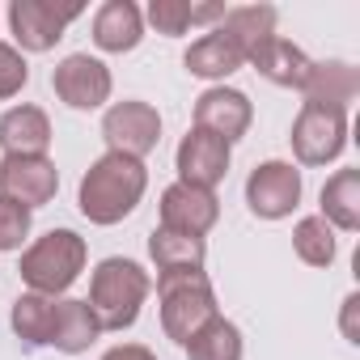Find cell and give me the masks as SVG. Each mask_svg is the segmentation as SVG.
I'll use <instances>...</instances> for the list:
<instances>
[{"label": "cell", "mask_w": 360, "mask_h": 360, "mask_svg": "<svg viewBox=\"0 0 360 360\" xmlns=\"http://www.w3.org/2000/svg\"><path fill=\"white\" fill-rule=\"evenodd\" d=\"M51 119L39 106H13L0 115V148L5 157H47Z\"/></svg>", "instance_id": "5bb4252c"}, {"label": "cell", "mask_w": 360, "mask_h": 360, "mask_svg": "<svg viewBox=\"0 0 360 360\" xmlns=\"http://www.w3.org/2000/svg\"><path fill=\"white\" fill-rule=\"evenodd\" d=\"M98 335H102V326H98L89 301H77V297L56 301V322H51V343L47 347H56L64 356H81V352H89V343Z\"/></svg>", "instance_id": "ac0fdd59"}, {"label": "cell", "mask_w": 360, "mask_h": 360, "mask_svg": "<svg viewBox=\"0 0 360 360\" xmlns=\"http://www.w3.org/2000/svg\"><path fill=\"white\" fill-rule=\"evenodd\" d=\"M102 136H106V153H123V157L144 161L161 140V115H157V106L136 102V98L115 102L102 115Z\"/></svg>", "instance_id": "8992f818"}, {"label": "cell", "mask_w": 360, "mask_h": 360, "mask_svg": "<svg viewBox=\"0 0 360 360\" xmlns=\"http://www.w3.org/2000/svg\"><path fill=\"white\" fill-rule=\"evenodd\" d=\"M356 309H360V297L352 292V297L343 301V335H347V343H360V330H356Z\"/></svg>", "instance_id": "4dcf8cb0"}, {"label": "cell", "mask_w": 360, "mask_h": 360, "mask_svg": "<svg viewBox=\"0 0 360 360\" xmlns=\"http://www.w3.org/2000/svg\"><path fill=\"white\" fill-rule=\"evenodd\" d=\"M292 250L309 267H330L335 263V229L322 217H301L292 229Z\"/></svg>", "instance_id": "d4e9b609"}, {"label": "cell", "mask_w": 360, "mask_h": 360, "mask_svg": "<svg viewBox=\"0 0 360 360\" xmlns=\"http://www.w3.org/2000/svg\"><path fill=\"white\" fill-rule=\"evenodd\" d=\"M148 22L165 39L187 34L191 30V0H148Z\"/></svg>", "instance_id": "4316f807"}, {"label": "cell", "mask_w": 360, "mask_h": 360, "mask_svg": "<svg viewBox=\"0 0 360 360\" xmlns=\"http://www.w3.org/2000/svg\"><path fill=\"white\" fill-rule=\"evenodd\" d=\"M217 34H221V39H229V43L238 47V56L250 64V56H255L267 39H276V9H271V5H242V9H225V18H221Z\"/></svg>", "instance_id": "e0dca14e"}, {"label": "cell", "mask_w": 360, "mask_h": 360, "mask_svg": "<svg viewBox=\"0 0 360 360\" xmlns=\"http://www.w3.org/2000/svg\"><path fill=\"white\" fill-rule=\"evenodd\" d=\"M250 123H255V106H250V98L242 89L212 85V89H204L195 98V127L217 136V140H225L229 148L250 131Z\"/></svg>", "instance_id": "8fae6325"}, {"label": "cell", "mask_w": 360, "mask_h": 360, "mask_svg": "<svg viewBox=\"0 0 360 360\" xmlns=\"http://www.w3.org/2000/svg\"><path fill=\"white\" fill-rule=\"evenodd\" d=\"M144 39V13L131 5V0H106V5L94 13V43L98 51L123 56L136 51Z\"/></svg>", "instance_id": "9a60e30c"}, {"label": "cell", "mask_w": 360, "mask_h": 360, "mask_svg": "<svg viewBox=\"0 0 360 360\" xmlns=\"http://www.w3.org/2000/svg\"><path fill=\"white\" fill-rule=\"evenodd\" d=\"M225 18V5H195L191 0V26H212Z\"/></svg>", "instance_id": "f546056e"}, {"label": "cell", "mask_w": 360, "mask_h": 360, "mask_svg": "<svg viewBox=\"0 0 360 360\" xmlns=\"http://www.w3.org/2000/svg\"><path fill=\"white\" fill-rule=\"evenodd\" d=\"M157 301H161V330L174 343H191L217 314V292L204 271H157Z\"/></svg>", "instance_id": "3957f363"}, {"label": "cell", "mask_w": 360, "mask_h": 360, "mask_svg": "<svg viewBox=\"0 0 360 360\" xmlns=\"http://www.w3.org/2000/svg\"><path fill=\"white\" fill-rule=\"evenodd\" d=\"M288 140H292V153L301 165H326L347 148V110L301 102Z\"/></svg>", "instance_id": "5b68a950"}, {"label": "cell", "mask_w": 360, "mask_h": 360, "mask_svg": "<svg viewBox=\"0 0 360 360\" xmlns=\"http://www.w3.org/2000/svg\"><path fill=\"white\" fill-rule=\"evenodd\" d=\"M60 191V169L51 157H5L0 161V195L22 204V208H43Z\"/></svg>", "instance_id": "30bf717a"}, {"label": "cell", "mask_w": 360, "mask_h": 360, "mask_svg": "<svg viewBox=\"0 0 360 360\" xmlns=\"http://www.w3.org/2000/svg\"><path fill=\"white\" fill-rule=\"evenodd\" d=\"M318 200H322V221L330 229L356 233L360 229V169H335Z\"/></svg>", "instance_id": "ffe728a7"}, {"label": "cell", "mask_w": 360, "mask_h": 360, "mask_svg": "<svg viewBox=\"0 0 360 360\" xmlns=\"http://www.w3.org/2000/svg\"><path fill=\"white\" fill-rule=\"evenodd\" d=\"M148 187V169L136 157L123 153H102L77 187V208L89 225H119L123 217L136 212Z\"/></svg>", "instance_id": "6da1fadb"}, {"label": "cell", "mask_w": 360, "mask_h": 360, "mask_svg": "<svg viewBox=\"0 0 360 360\" xmlns=\"http://www.w3.org/2000/svg\"><path fill=\"white\" fill-rule=\"evenodd\" d=\"M77 18L81 5H51V0H13L9 5V30L22 51H51Z\"/></svg>", "instance_id": "ba28073f"}, {"label": "cell", "mask_w": 360, "mask_h": 360, "mask_svg": "<svg viewBox=\"0 0 360 360\" xmlns=\"http://www.w3.org/2000/svg\"><path fill=\"white\" fill-rule=\"evenodd\" d=\"M250 64H255V72L259 77H267L271 85H280V89H305V81H309V72H314V60L297 47V43H288V39H267L255 56H250Z\"/></svg>", "instance_id": "2e32d148"}, {"label": "cell", "mask_w": 360, "mask_h": 360, "mask_svg": "<svg viewBox=\"0 0 360 360\" xmlns=\"http://www.w3.org/2000/svg\"><path fill=\"white\" fill-rule=\"evenodd\" d=\"M187 360H242V330L229 318H212L187 343Z\"/></svg>", "instance_id": "cb8c5ba5"}, {"label": "cell", "mask_w": 360, "mask_h": 360, "mask_svg": "<svg viewBox=\"0 0 360 360\" xmlns=\"http://www.w3.org/2000/svg\"><path fill=\"white\" fill-rule=\"evenodd\" d=\"M51 322H56V297L43 292H22L13 301V335L22 339V347H47L51 343Z\"/></svg>", "instance_id": "603a6c76"}, {"label": "cell", "mask_w": 360, "mask_h": 360, "mask_svg": "<svg viewBox=\"0 0 360 360\" xmlns=\"http://www.w3.org/2000/svg\"><path fill=\"white\" fill-rule=\"evenodd\" d=\"M30 81V68H26V56L13 47V43H0V98H13L22 94Z\"/></svg>", "instance_id": "83f0119b"}, {"label": "cell", "mask_w": 360, "mask_h": 360, "mask_svg": "<svg viewBox=\"0 0 360 360\" xmlns=\"http://www.w3.org/2000/svg\"><path fill=\"white\" fill-rule=\"evenodd\" d=\"M148 259L157 263V271H204L208 246H204V238H187V233L157 225L148 233Z\"/></svg>", "instance_id": "7402d4cb"}, {"label": "cell", "mask_w": 360, "mask_h": 360, "mask_svg": "<svg viewBox=\"0 0 360 360\" xmlns=\"http://www.w3.org/2000/svg\"><path fill=\"white\" fill-rule=\"evenodd\" d=\"M301 94H305V102L347 110L356 102V94H360V77L343 60H322V64H314V72H309V81H305Z\"/></svg>", "instance_id": "d6986e66"}, {"label": "cell", "mask_w": 360, "mask_h": 360, "mask_svg": "<svg viewBox=\"0 0 360 360\" xmlns=\"http://www.w3.org/2000/svg\"><path fill=\"white\" fill-rule=\"evenodd\" d=\"M85 238L72 233V229H51L43 233L26 255H22V280L30 292H43V297H60L77 284V276L85 271Z\"/></svg>", "instance_id": "277c9868"}, {"label": "cell", "mask_w": 360, "mask_h": 360, "mask_svg": "<svg viewBox=\"0 0 360 360\" xmlns=\"http://www.w3.org/2000/svg\"><path fill=\"white\" fill-rule=\"evenodd\" d=\"M153 292L148 271L136 259H102L89 280V309L102 330H127L140 318L144 297Z\"/></svg>", "instance_id": "7a4b0ae2"}, {"label": "cell", "mask_w": 360, "mask_h": 360, "mask_svg": "<svg viewBox=\"0 0 360 360\" xmlns=\"http://www.w3.org/2000/svg\"><path fill=\"white\" fill-rule=\"evenodd\" d=\"M301 204V169L288 161H263L246 178V208L259 221H284Z\"/></svg>", "instance_id": "9c48e42d"}, {"label": "cell", "mask_w": 360, "mask_h": 360, "mask_svg": "<svg viewBox=\"0 0 360 360\" xmlns=\"http://www.w3.org/2000/svg\"><path fill=\"white\" fill-rule=\"evenodd\" d=\"M102 360H157V352L144 347V343H119V347H110Z\"/></svg>", "instance_id": "f1b7e54d"}, {"label": "cell", "mask_w": 360, "mask_h": 360, "mask_svg": "<svg viewBox=\"0 0 360 360\" xmlns=\"http://www.w3.org/2000/svg\"><path fill=\"white\" fill-rule=\"evenodd\" d=\"M30 221H34L30 208H22V204L0 195V255L22 250V242L30 238Z\"/></svg>", "instance_id": "484cf974"}, {"label": "cell", "mask_w": 360, "mask_h": 360, "mask_svg": "<svg viewBox=\"0 0 360 360\" xmlns=\"http://www.w3.org/2000/svg\"><path fill=\"white\" fill-rule=\"evenodd\" d=\"M51 89H56V98H60L64 106H72V110H98V106L110 102L115 81H110V68H106L102 60H94L89 51H77V56H64V60L56 64Z\"/></svg>", "instance_id": "52a82bcc"}, {"label": "cell", "mask_w": 360, "mask_h": 360, "mask_svg": "<svg viewBox=\"0 0 360 360\" xmlns=\"http://www.w3.org/2000/svg\"><path fill=\"white\" fill-rule=\"evenodd\" d=\"M174 165H178V183L212 191L229 174V144L200 131V127H191L183 136V144H178V153H174Z\"/></svg>", "instance_id": "4fadbf2b"}, {"label": "cell", "mask_w": 360, "mask_h": 360, "mask_svg": "<svg viewBox=\"0 0 360 360\" xmlns=\"http://www.w3.org/2000/svg\"><path fill=\"white\" fill-rule=\"evenodd\" d=\"M217 221H221L217 191L187 187V183H174V187L161 191V229L187 233V238H204Z\"/></svg>", "instance_id": "7c38bea8"}, {"label": "cell", "mask_w": 360, "mask_h": 360, "mask_svg": "<svg viewBox=\"0 0 360 360\" xmlns=\"http://www.w3.org/2000/svg\"><path fill=\"white\" fill-rule=\"evenodd\" d=\"M183 68H187L191 77H200V81H225V77H233L238 68H246V60L238 56V47H233L229 39H221V34L212 30V34H204V39H195V43L187 47Z\"/></svg>", "instance_id": "44dd1931"}]
</instances>
